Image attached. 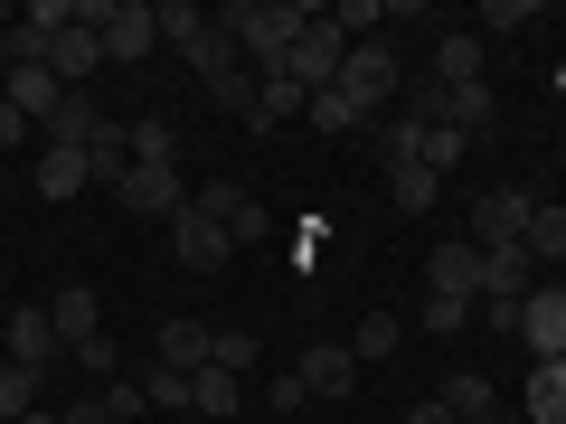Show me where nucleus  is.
Returning a JSON list of instances; mask_svg holds the SVG:
<instances>
[{
	"instance_id": "nucleus-1",
	"label": "nucleus",
	"mask_w": 566,
	"mask_h": 424,
	"mask_svg": "<svg viewBox=\"0 0 566 424\" xmlns=\"http://www.w3.org/2000/svg\"><path fill=\"white\" fill-rule=\"evenodd\" d=\"M312 20H322V10H303V0H237V10H218V29H227V39H237L245 57L264 66V76L293 57V39H303Z\"/></svg>"
},
{
	"instance_id": "nucleus-2",
	"label": "nucleus",
	"mask_w": 566,
	"mask_h": 424,
	"mask_svg": "<svg viewBox=\"0 0 566 424\" xmlns=\"http://www.w3.org/2000/svg\"><path fill=\"white\" fill-rule=\"evenodd\" d=\"M397 85H406V66H397V47H387V39H359V47L340 57V95L359 104V114H378Z\"/></svg>"
},
{
	"instance_id": "nucleus-3",
	"label": "nucleus",
	"mask_w": 566,
	"mask_h": 424,
	"mask_svg": "<svg viewBox=\"0 0 566 424\" xmlns=\"http://www.w3.org/2000/svg\"><path fill=\"white\" fill-rule=\"evenodd\" d=\"M528 218H538V199H528V189H482V199H472V245H482V255L528 245Z\"/></svg>"
},
{
	"instance_id": "nucleus-4",
	"label": "nucleus",
	"mask_w": 566,
	"mask_h": 424,
	"mask_svg": "<svg viewBox=\"0 0 566 424\" xmlns=\"http://www.w3.org/2000/svg\"><path fill=\"white\" fill-rule=\"evenodd\" d=\"M340 57H349V39L331 29V10H322V20H312L303 39H293V57H283V76L303 85V95H322V85H340Z\"/></svg>"
},
{
	"instance_id": "nucleus-5",
	"label": "nucleus",
	"mask_w": 566,
	"mask_h": 424,
	"mask_svg": "<svg viewBox=\"0 0 566 424\" xmlns=\"http://www.w3.org/2000/svg\"><path fill=\"white\" fill-rule=\"evenodd\" d=\"M520 349H528V368H538V359H566V283H528Z\"/></svg>"
},
{
	"instance_id": "nucleus-6",
	"label": "nucleus",
	"mask_w": 566,
	"mask_h": 424,
	"mask_svg": "<svg viewBox=\"0 0 566 424\" xmlns=\"http://www.w3.org/2000/svg\"><path fill=\"white\" fill-rule=\"evenodd\" d=\"M95 39H104V57H151V47H161V10H151V0H104V20H95Z\"/></svg>"
},
{
	"instance_id": "nucleus-7",
	"label": "nucleus",
	"mask_w": 566,
	"mask_h": 424,
	"mask_svg": "<svg viewBox=\"0 0 566 424\" xmlns=\"http://www.w3.org/2000/svg\"><path fill=\"white\" fill-rule=\"evenodd\" d=\"M424 123H444V132H491V114H501V95L491 85H424V104H416Z\"/></svg>"
},
{
	"instance_id": "nucleus-8",
	"label": "nucleus",
	"mask_w": 566,
	"mask_h": 424,
	"mask_svg": "<svg viewBox=\"0 0 566 424\" xmlns=\"http://www.w3.org/2000/svg\"><path fill=\"white\" fill-rule=\"evenodd\" d=\"M170 255H180V264H189V274H218V264H227V255H237V236H227V226H218V218H208V208H199V199H189V208H180V218H170Z\"/></svg>"
},
{
	"instance_id": "nucleus-9",
	"label": "nucleus",
	"mask_w": 566,
	"mask_h": 424,
	"mask_svg": "<svg viewBox=\"0 0 566 424\" xmlns=\"http://www.w3.org/2000/svg\"><path fill=\"white\" fill-rule=\"evenodd\" d=\"M114 199H123V218H180V208H189V180H180V170H123V189H114Z\"/></svg>"
},
{
	"instance_id": "nucleus-10",
	"label": "nucleus",
	"mask_w": 566,
	"mask_h": 424,
	"mask_svg": "<svg viewBox=\"0 0 566 424\" xmlns=\"http://www.w3.org/2000/svg\"><path fill=\"white\" fill-rule=\"evenodd\" d=\"M0 340H10V368H39V378H48V368H57V321H48V303H20V311H10V321H0Z\"/></svg>"
},
{
	"instance_id": "nucleus-11",
	"label": "nucleus",
	"mask_w": 566,
	"mask_h": 424,
	"mask_svg": "<svg viewBox=\"0 0 566 424\" xmlns=\"http://www.w3.org/2000/svg\"><path fill=\"white\" fill-rule=\"evenodd\" d=\"M424 293H444V303H482V245H434Z\"/></svg>"
},
{
	"instance_id": "nucleus-12",
	"label": "nucleus",
	"mask_w": 566,
	"mask_h": 424,
	"mask_svg": "<svg viewBox=\"0 0 566 424\" xmlns=\"http://www.w3.org/2000/svg\"><path fill=\"white\" fill-rule=\"evenodd\" d=\"M189 199H199V208H208V218H218V226H227V236H237V245H255L264 226H274V218H264V208L245 199L237 180H208V189H189Z\"/></svg>"
},
{
	"instance_id": "nucleus-13",
	"label": "nucleus",
	"mask_w": 566,
	"mask_h": 424,
	"mask_svg": "<svg viewBox=\"0 0 566 424\" xmlns=\"http://www.w3.org/2000/svg\"><path fill=\"white\" fill-rule=\"evenodd\" d=\"M303 386H312L322 405L359 396V359H349V340H322V349H303Z\"/></svg>"
},
{
	"instance_id": "nucleus-14",
	"label": "nucleus",
	"mask_w": 566,
	"mask_h": 424,
	"mask_svg": "<svg viewBox=\"0 0 566 424\" xmlns=\"http://www.w3.org/2000/svg\"><path fill=\"white\" fill-rule=\"evenodd\" d=\"M39 132H48V141H66V151H95V141H104V132H114V123H104V114H95V104H85V95H76V85H66V95H57V114H48V123H39Z\"/></svg>"
},
{
	"instance_id": "nucleus-15",
	"label": "nucleus",
	"mask_w": 566,
	"mask_h": 424,
	"mask_svg": "<svg viewBox=\"0 0 566 424\" xmlns=\"http://www.w3.org/2000/svg\"><path fill=\"white\" fill-rule=\"evenodd\" d=\"M39 189H48V199H76V189H95V151H66V141H48V151H39Z\"/></svg>"
},
{
	"instance_id": "nucleus-16",
	"label": "nucleus",
	"mask_w": 566,
	"mask_h": 424,
	"mask_svg": "<svg viewBox=\"0 0 566 424\" xmlns=\"http://www.w3.org/2000/svg\"><path fill=\"white\" fill-rule=\"evenodd\" d=\"M95 66H104V39H95L85 20H66V29H57V47H48V76L76 85V76H95Z\"/></svg>"
},
{
	"instance_id": "nucleus-17",
	"label": "nucleus",
	"mask_w": 566,
	"mask_h": 424,
	"mask_svg": "<svg viewBox=\"0 0 566 424\" xmlns=\"http://www.w3.org/2000/svg\"><path fill=\"white\" fill-rule=\"evenodd\" d=\"M520 415H528V424H566V359H538V368H528Z\"/></svg>"
},
{
	"instance_id": "nucleus-18",
	"label": "nucleus",
	"mask_w": 566,
	"mask_h": 424,
	"mask_svg": "<svg viewBox=\"0 0 566 424\" xmlns=\"http://www.w3.org/2000/svg\"><path fill=\"white\" fill-rule=\"evenodd\" d=\"M57 95H66V85L48 76V66H10V76H0V104H20L29 123H48V114H57Z\"/></svg>"
},
{
	"instance_id": "nucleus-19",
	"label": "nucleus",
	"mask_w": 566,
	"mask_h": 424,
	"mask_svg": "<svg viewBox=\"0 0 566 424\" xmlns=\"http://www.w3.org/2000/svg\"><path fill=\"white\" fill-rule=\"evenodd\" d=\"M303 104H312V95L274 66V76H255V114H245V132H274V123H283V114H303Z\"/></svg>"
},
{
	"instance_id": "nucleus-20",
	"label": "nucleus",
	"mask_w": 566,
	"mask_h": 424,
	"mask_svg": "<svg viewBox=\"0 0 566 424\" xmlns=\"http://www.w3.org/2000/svg\"><path fill=\"white\" fill-rule=\"evenodd\" d=\"M434 396L453 405V424H482V415H501V386H491L482 368H463V378H444V386H434Z\"/></svg>"
},
{
	"instance_id": "nucleus-21",
	"label": "nucleus",
	"mask_w": 566,
	"mask_h": 424,
	"mask_svg": "<svg viewBox=\"0 0 566 424\" xmlns=\"http://www.w3.org/2000/svg\"><path fill=\"white\" fill-rule=\"evenodd\" d=\"M434 85H482V39L472 29H444L434 39Z\"/></svg>"
},
{
	"instance_id": "nucleus-22",
	"label": "nucleus",
	"mask_w": 566,
	"mask_h": 424,
	"mask_svg": "<svg viewBox=\"0 0 566 424\" xmlns=\"http://www.w3.org/2000/svg\"><path fill=\"white\" fill-rule=\"evenodd\" d=\"M482 303H528V245L482 255Z\"/></svg>"
},
{
	"instance_id": "nucleus-23",
	"label": "nucleus",
	"mask_w": 566,
	"mask_h": 424,
	"mask_svg": "<svg viewBox=\"0 0 566 424\" xmlns=\"http://www.w3.org/2000/svg\"><path fill=\"white\" fill-rule=\"evenodd\" d=\"M151 10H161V39L180 47V57H199V47H208V29H218V20L199 10V0H151Z\"/></svg>"
},
{
	"instance_id": "nucleus-24",
	"label": "nucleus",
	"mask_w": 566,
	"mask_h": 424,
	"mask_svg": "<svg viewBox=\"0 0 566 424\" xmlns=\"http://www.w3.org/2000/svg\"><path fill=\"white\" fill-rule=\"evenodd\" d=\"M237 405H245L237 368H199V378H189V415H237Z\"/></svg>"
},
{
	"instance_id": "nucleus-25",
	"label": "nucleus",
	"mask_w": 566,
	"mask_h": 424,
	"mask_svg": "<svg viewBox=\"0 0 566 424\" xmlns=\"http://www.w3.org/2000/svg\"><path fill=\"white\" fill-rule=\"evenodd\" d=\"M208 340H218L208 321H161V368H189V378H199V368H208Z\"/></svg>"
},
{
	"instance_id": "nucleus-26",
	"label": "nucleus",
	"mask_w": 566,
	"mask_h": 424,
	"mask_svg": "<svg viewBox=\"0 0 566 424\" xmlns=\"http://www.w3.org/2000/svg\"><path fill=\"white\" fill-rule=\"evenodd\" d=\"M48 321H57V340L76 349V340H95V321H104V311H95V293H85V283H66L57 303H48Z\"/></svg>"
},
{
	"instance_id": "nucleus-27",
	"label": "nucleus",
	"mask_w": 566,
	"mask_h": 424,
	"mask_svg": "<svg viewBox=\"0 0 566 424\" xmlns=\"http://www.w3.org/2000/svg\"><path fill=\"white\" fill-rule=\"evenodd\" d=\"M434 189H444V180H434V170H424V161L387 170V208H397V218H424V208H434Z\"/></svg>"
},
{
	"instance_id": "nucleus-28",
	"label": "nucleus",
	"mask_w": 566,
	"mask_h": 424,
	"mask_svg": "<svg viewBox=\"0 0 566 424\" xmlns=\"http://www.w3.org/2000/svg\"><path fill=\"white\" fill-rule=\"evenodd\" d=\"M378 161H387V170L424 161V114H387V123H378Z\"/></svg>"
},
{
	"instance_id": "nucleus-29",
	"label": "nucleus",
	"mask_w": 566,
	"mask_h": 424,
	"mask_svg": "<svg viewBox=\"0 0 566 424\" xmlns=\"http://www.w3.org/2000/svg\"><path fill=\"white\" fill-rule=\"evenodd\" d=\"M39 368H0V424H29V415H39Z\"/></svg>"
},
{
	"instance_id": "nucleus-30",
	"label": "nucleus",
	"mask_w": 566,
	"mask_h": 424,
	"mask_svg": "<svg viewBox=\"0 0 566 424\" xmlns=\"http://www.w3.org/2000/svg\"><path fill=\"white\" fill-rule=\"evenodd\" d=\"M303 114H312V132H359V123H368V114H359V104H349V95H340V85H322V95H312V104H303Z\"/></svg>"
},
{
	"instance_id": "nucleus-31",
	"label": "nucleus",
	"mask_w": 566,
	"mask_h": 424,
	"mask_svg": "<svg viewBox=\"0 0 566 424\" xmlns=\"http://www.w3.org/2000/svg\"><path fill=\"white\" fill-rule=\"evenodd\" d=\"M123 151L142 170H170V123H123Z\"/></svg>"
},
{
	"instance_id": "nucleus-32",
	"label": "nucleus",
	"mask_w": 566,
	"mask_h": 424,
	"mask_svg": "<svg viewBox=\"0 0 566 424\" xmlns=\"http://www.w3.org/2000/svg\"><path fill=\"white\" fill-rule=\"evenodd\" d=\"M133 386H142V405H189V368H161V359H151Z\"/></svg>"
},
{
	"instance_id": "nucleus-33",
	"label": "nucleus",
	"mask_w": 566,
	"mask_h": 424,
	"mask_svg": "<svg viewBox=\"0 0 566 424\" xmlns=\"http://www.w3.org/2000/svg\"><path fill=\"white\" fill-rule=\"evenodd\" d=\"M255 359H264V349H255V330H218V340H208V368H237V378H245Z\"/></svg>"
},
{
	"instance_id": "nucleus-34",
	"label": "nucleus",
	"mask_w": 566,
	"mask_h": 424,
	"mask_svg": "<svg viewBox=\"0 0 566 424\" xmlns=\"http://www.w3.org/2000/svg\"><path fill=\"white\" fill-rule=\"evenodd\" d=\"M397 340H406V321H387V311H368V321H359V340H349V359H387Z\"/></svg>"
},
{
	"instance_id": "nucleus-35",
	"label": "nucleus",
	"mask_w": 566,
	"mask_h": 424,
	"mask_svg": "<svg viewBox=\"0 0 566 424\" xmlns=\"http://www.w3.org/2000/svg\"><path fill=\"white\" fill-rule=\"evenodd\" d=\"M528 255H566V208L538 199V218H528Z\"/></svg>"
},
{
	"instance_id": "nucleus-36",
	"label": "nucleus",
	"mask_w": 566,
	"mask_h": 424,
	"mask_svg": "<svg viewBox=\"0 0 566 424\" xmlns=\"http://www.w3.org/2000/svg\"><path fill=\"white\" fill-rule=\"evenodd\" d=\"M424 330H434V340H453V330H472V303H444V293H424Z\"/></svg>"
},
{
	"instance_id": "nucleus-37",
	"label": "nucleus",
	"mask_w": 566,
	"mask_h": 424,
	"mask_svg": "<svg viewBox=\"0 0 566 424\" xmlns=\"http://www.w3.org/2000/svg\"><path fill=\"white\" fill-rule=\"evenodd\" d=\"M208 95H218V104H227V114H237V123H245V114H255V76H245V66H227V76H218V85H208Z\"/></svg>"
},
{
	"instance_id": "nucleus-38",
	"label": "nucleus",
	"mask_w": 566,
	"mask_h": 424,
	"mask_svg": "<svg viewBox=\"0 0 566 424\" xmlns=\"http://www.w3.org/2000/svg\"><path fill=\"white\" fill-rule=\"evenodd\" d=\"M453 161H463V132H444V123H424V170H434V180H444Z\"/></svg>"
},
{
	"instance_id": "nucleus-39",
	"label": "nucleus",
	"mask_w": 566,
	"mask_h": 424,
	"mask_svg": "<svg viewBox=\"0 0 566 424\" xmlns=\"http://www.w3.org/2000/svg\"><path fill=\"white\" fill-rule=\"evenodd\" d=\"M264 405H274V415H293V405H312V386H303V368H283V378L264 386Z\"/></svg>"
},
{
	"instance_id": "nucleus-40",
	"label": "nucleus",
	"mask_w": 566,
	"mask_h": 424,
	"mask_svg": "<svg viewBox=\"0 0 566 424\" xmlns=\"http://www.w3.org/2000/svg\"><path fill=\"white\" fill-rule=\"evenodd\" d=\"M66 359H76L85 378H114V340H104V330H95V340H76V349H66Z\"/></svg>"
},
{
	"instance_id": "nucleus-41",
	"label": "nucleus",
	"mask_w": 566,
	"mask_h": 424,
	"mask_svg": "<svg viewBox=\"0 0 566 424\" xmlns=\"http://www.w3.org/2000/svg\"><path fill=\"white\" fill-rule=\"evenodd\" d=\"M528 20H538V0H491L482 10V29H528Z\"/></svg>"
},
{
	"instance_id": "nucleus-42",
	"label": "nucleus",
	"mask_w": 566,
	"mask_h": 424,
	"mask_svg": "<svg viewBox=\"0 0 566 424\" xmlns=\"http://www.w3.org/2000/svg\"><path fill=\"white\" fill-rule=\"evenodd\" d=\"M20 141H29V114H20V104H0V151H20Z\"/></svg>"
},
{
	"instance_id": "nucleus-43",
	"label": "nucleus",
	"mask_w": 566,
	"mask_h": 424,
	"mask_svg": "<svg viewBox=\"0 0 566 424\" xmlns=\"http://www.w3.org/2000/svg\"><path fill=\"white\" fill-rule=\"evenodd\" d=\"M406 424H453V405L444 396H416V405H406Z\"/></svg>"
},
{
	"instance_id": "nucleus-44",
	"label": "nucleus",
	"mask_w": 566,
	"mask_h": 424,
	"mask_svg": "<svg viewBox=\"0 0 566 424\" xmlns=\"http://www.w3.org/2000/svg\"><path fill=\"white\" fill-rule=\"evenodd\" d=\"M29 424H66V415H48V405H39V415H29Z\"/></svg>"
},
{
	"instance_id": "nucleus-45",
	"label": "nucleus",
	"mask_w": 566,
	"mask_h": 424,
	"mask_svg": "<svg viewBox=\"0 0 566 424\" xmlns=\"http://www.w3.org/2000/svg\"><path fill=\"white\" fill-rule=\"evenodd\" d=\"M0 76H10V39H0Z\"/></svg>"
},
{
	"instance_id": "nucleus-46",
	"label": "nucleus",
	"mask_w": 566,
	"mask_h": 424,
	"mask_svg": "<svg viewBox=\"0 0 566 424\" xmlns=\"http://www.w3.org/2000/svg\"><path fill=\"white\" fill-rule=\"evenodd\" d=\"M482 424H510V415H482Z\"/></svg>"
}]
</instances>
